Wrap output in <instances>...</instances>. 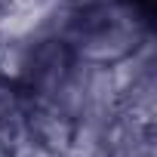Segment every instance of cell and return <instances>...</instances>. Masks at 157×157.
Returning <instances> with one entry per match:
<instances>
[{
    "instance_id": "obj_1",
    "label": "cell",
    "mask_w": 157,
    "mask_h": 157,
    "mask_svg": "<svg viewBox=\"0 0 157 157\" xmlns=\"http://www.w3.org/2000/svg\"><path fill=\"white\" fill-rule=\"evenodd\" d=\"M148 34L151 31L132 3H126V0H102V3L80 6L74 13V22H71L65 40L86 62L114 65L117 59L129 56Z\"/></svg>"
},
{
    "instance_id": "obj_2",
    "label": "cell",
    "mask_w": 157,
    "mask_h": 157,
    "mask_svg": "<svg viewBox=\"0 0 157 157\" xmlns=\"http://www.w3.org/2000/svg\"><path fill=\"white\" fill-rule=\"evenodd\" d=\"M16 111H22V93L16 90V83L0 77V123L6 117H13Z\"/></svg>"
},
{
    "instance_id": "obj_3",
    "label": "cell",
    "mask_w": 157,
    "mask_h": 157,
    "mask_svg": "<svg viewBox=\"0 0 157 157\" xmlns=\"http://www.w3.org/2000/svg\"><path fill=\"white\" fill-rule=\"evenodd\" d=\"M68 3H74L77 10H80V6H93V3H102V0H68Z\"/></svg>"
},
{
    "instance_id": "obj_4",
    "label": "cell",
    "mask_w": 157,
    "mask_h": 157,
    "mask_svg": "<svg viewBox=\"0 0 157 157\" xmlns=\"http://www.w3.org/2000/svg\"><path fill=\"white\" fill-rule=\"evenodd\" d=\"M0 157H10V151L3 148V142H0Z\"/></svg>"
}]
</instances>
